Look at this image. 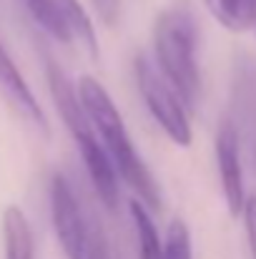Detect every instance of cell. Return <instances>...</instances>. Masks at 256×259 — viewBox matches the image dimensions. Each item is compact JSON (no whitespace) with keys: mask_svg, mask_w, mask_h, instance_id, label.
<instances>
[{"mask_svg":"<svg viewBox=\"0 0 256 259\" xmlns=\"http://www.w3.org/2000/svg\"><path fill=\"white\" fill-rule=\"evenodd\" d=\"M244 227H246V239H249V252L251 259H256V196L246 199V206H244Z\"/></svg>","mask_w":256,"mask_h":259,"instance_id":"cell-15","label":"cell"},{"mask_svg":"<svg viewBox=\"0 0 256 259\" xmlns=\"http://www.w3.org/2000/svg\"><path fill=\"white\" fill-rule=\"evenodd\" d=\"M153 53L159 71L176 88L186 108L196 106L201 91V73L196 66V25L186 10L169 8L156 18Z\"/></svg>","mask_w":256,"mask_h":259,"instance_id":"cell-3","label":"cell"},{"mask_svg":"<svg viewBox=\"0 0 256 259\" xmlns=\"http://www.w3.org/2000/svg\"><path fill=\"white\" fill-rule=\"evenodd\" d=\"M211 18L231 33H256V0H203Z\"/></svg>","mask_w":256,"mask_h":259,"instance_id":"cell-9","label":"cell"},{"mask_svg":"<svg viewBox=\"0 0 256 259\" xmlns=\"http://www.w3.org/2000/svg\"><path fill=\"white\" fill-rule=\"evenodd\" d=\"M3 252L5 259H35L30 222L18 206L3 211Z\"/></svg>","mask_w":256,"mask_h":259,"instance_id":"cell-8","label":"cell"},{"mask_svg":"<svg viewBox=\"0 0 256 259\" xmlns=\"http://www.w3.org/2000/svg\"><path fill=\"white\" fill-rule=\"evenodd\" d=\"M164 259H193L191 232L183 219H173L164 237Z\"/></svg>","mask_w":256,"mask_h":259,"instance_id":"cell-13","label":"cell"},{"mask_svg":"<svg viewBox=\"0 0 256 259\" xmlns=\"http://www.w3.org/2000/svg\"><path fill=\"white\" fill-rule=\"evenodd\" d=\"M133 71H136V86L141 91V98H143L148 113L153 116V121L161 126V131L176 146H183V149L191 146L193 131H191L188 111H186V103L181 101V96L176 93V88L143 56L136 58Z\"/></svg>","mask_w":256,"mask_h":259,"instance_id":"cell-4","label":"cell"},{"mask_svg":"<svg viewBox=\"0 0 256 259\" xmlns=\"http://www.w3.org/2000/svg\"><path fill=\"white\" fill-rule=\"evenodd\" d=\"M28 13L33 15V20L56 40L61 43H71V30L66 25L63 10H61V0H23Z\"/></svg>","mask_w":256,"mask_h":259,"instance_id":"cell-11","label":"cell"},{"mask_svg":"<svg viewBox=\"0 0 256 259\" xmlns=\"http://www.w3.org/2000/svg\"><path fill=\"white\" fill-rule=\"evenodd\" d=\"M61 10H63V18H66V25L71 30V38H76L85 51L98 58V38H95V28L85 13V8L78 0H61Z\"/></svg>","mask_w":256,"mask_h":259,"instance_id":"cell-12","label":"cell"},{"mask_svg":"<svg viewBox=\"0 0 256 259\" xmlns=\"http://www.w3.org/2000/svg\"><path fill=\"white\" fill-rule=\"evenodd\" d=\"M45 73H48V86H50L53 103H56V108H58L81 159H83L88 179H90L98 199L103 201L106 209H116V204H118V174H116V166H113L103 141L98 139V134H95V128H93V123L85 113L83 103L78 98V91L73 88L68 76L56 63H48Z\"/></svg>","mask_w":256,"mask_h":259,"instance_id":"cell-2","label":"cell"},{"mask_svg":"<svg viewBox=\"0 0 256 259\" xmlns=\"http://www.w3.org/2000/svg\"><path fill=\"white\" fill-rule=\"evenodd\" d=\"M128 211H131L136 239H138V259H164V239L159 237L151 211L138 199L128 201Z\"/></svg>","mask_w":256,"mask_h":259,"instance_id":"cell-10","label":"cell"},{"mask_svg":"<svg viewBox=\"0 0 256 259\" xmlns=\"http://www.w3.org/2000/svg\"><path fill=\"white\" fill-rule=\"evenodd\" d=\"M216 166L221 179L224 201L231 217H241L246 206V191H244V166H241V146H239V131L231 121H224L216 134Z\"/></svg>","mask_w":256,"mask_h":259,"instance_id":"cell-6","label":"cell"},{"mask_svg":"<svg viewBox=\"0 0 256 259\" xmlns=\"http://www.w3.org/2000/svg\"><path fill=\"white\" fill-rule=\"evenodd\" d=\"M78 98H81L98 139L103 141V146L116 166V174L123 179V184H128L133 196L148 211H159L161 201H164L159 181L153 179V174L143 164L141 154L136 151V146L128 136V128L123 123V116L118 113L111 93L93 76H81L78 78Z\"/></svg>","mask_w":256,"mask_h":259,"instance_id":"cell-1","label":"cell"},{"mask_svg":"<svg viewBox=\"0 0 256 259\" xmlns=\"http://www.w3.org/2000/svg\"><path fill=\"white\" fill-rule=\"evenodd\" d=\"M85 259H111V249H108L106 232H103V227H100L98 222H95V229H93V237H90Z\"/></svg>","mask_w":256,"mask_h":259,"instance_id":"cell-14","label":"cell"},{"mask_svg":"<svg viewBox=\"0 0 256 259\" xmlns=\"http://www.w3.org/2000/svg\"><path fill=\"white\" fill-rule=\"evenodd\" d=\"M0 93L8 98V103H10L33 128H38L43 136H50V126H48V118H45L43 106L38 103L35 93L30 91L28 81H25L23 73L18 71L15 61H13L10 53L5 51L3 40H0Z\"/></svg>","mask_w":256,"mask_h":259,"instance_id":"cell-7","label":"cell"},{"mask_svg":"<svg viewBox=\"0 0 256 259\" xmlns=\"http://www.w3.org/2000/svg\"><path fill=\"white\" fill-rule=\"evenodd\" d=\"M50 219L56 229V239L68 259H85L95 219L88 217L63 174H53L50 179Z\"/></svg>","mask_w":256,"mask_h":259,"instance_id":"cell-5","label":"cell"},{"mask_svg":"<svg viewBox=\"0 0 256 259\" xmlns=\"http://www.w3.org/2000/svg\"><path fill=\"white\" fill-rule=\"evenodd\" d=\"M93 8L98 13V18L106 25H113L118 20V10H121V0H93Z\"/></svg>","mask_w":256,"mask_h":259,"instance_id":"cell-16","label":"cell"}]
</instances>
